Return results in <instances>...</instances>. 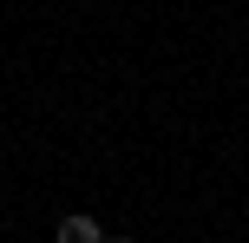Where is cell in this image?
Returning a JSON list of instances; mask_svg holds the SVG:
<instances>
[{
    "label": "cell",
    "mask_w": 249,
    "mask_h": 243,
    "mask_svg": "<svg viewBox=\"0 0 249 243\" xmlns=\"http://www.w3.org/2000/svg\"><path fill=\"white\" fill-rule=\"evenodd\" d=\"M53 243H105V230H99V217H92V210H66L59 230H53Z\"/></svg>",
    "instance_id": "obj_1"
},
{
    "label": "cell",
    "mask_w": 249,
    "mask_h": 243,
    "mask_svg": "<svg viewBox=\"0 0 249 243\" xmlns=\"http://www.w3.org/2000/svg\"><path fill=\"white\" fill-rule=\"evenodd\" d=\"M105 243H138V237H105Z\"/></svg>",
    "instance_id": "obj_2"
}]
</instances>
